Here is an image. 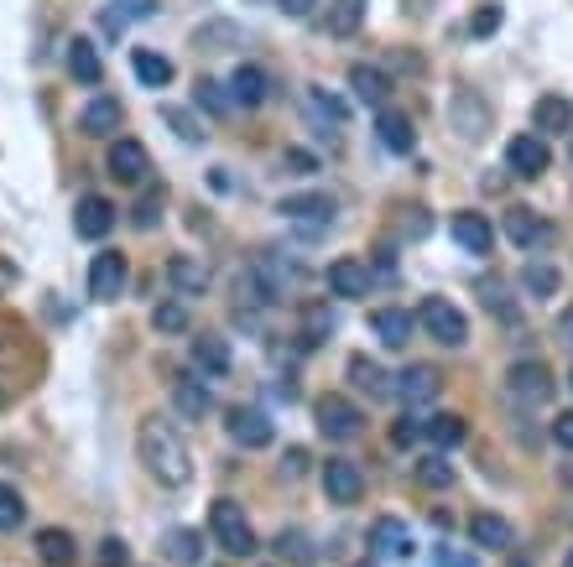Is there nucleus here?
Listing matches in <instances>:
<instances>
[{"label":"nucleus","mask_w":573,"mask_h":567,"mask_svg":"<svg viewBox=\"0 0 573 567\" xmlns=\"http://www.w3.org/2000/svg\"><path fill=\"white\" fill-rule=\"evenodd\" d=\"M136 453H142V464L151 479H162L168 490H183L193 479V458H188V443H183V432L162 417H142L136 427Z\"/></svg>","instance_id":"obj_1"},{"label":"nucleus","mask_w":573,"mask_h":567,"mask_svg":"<svg viewBox=\"0 0 573 567\" xmlns=\"http://www.w3.org/2000/svg\"><path fill=\"white\" fill-rule=\"evenodd\" d=\"M292 286H297V266L282 260L277 250H261L245 266V276H240V297L251 292V303H282Z\"/></svg>","instance_id":"obj_2"},{"label":"nucleus","mask_w":573,"mask_h":567,"mask_svg":"<svg viewBox=\"0 0 573 567\" xmlns=\"http://www.w3.org/2000/svg\"><path fill=\"white\" fill-rule=\"evenodd\" d=\"M417 323H423V333H428V338L449 344V349H464V344H470V318H464V312H459L449 297H423Z\"/></svg>","instance_id":"obj_3"},{"label":"nucleus","mask_w":573,"mask_h":567,"mask_svg":"<svg viewBox=\"0 0 573 567\" xmlns=\"http://www.w3.org/2000/svg\"><path fill=\"white\" fill-rule=\"evenodd\" d=\"M209 531H215V542L224 546L230 557H251V552H256V531H251V520H245V510H240L235 500H215Z\"/></svg>","instance_id":"obj_4"},{"label":"nucleus","mask_w":573,"mask_h":567,"mask_svg":"<svg viewBox=\"0 0 573 567\" xmlns=\"http://www.w3.org/2000/svg\"><path fill=\"white\" fill-rule=\"evenodd\" d=\"M552 370L542 365V359H522V365H511V375H505V396L522 406H542L552 402Z\"/></svg>","instance_id":"obj_5"},{"label":"nucleus","mask_w":573,"mask_h":567,"mask_svg":"<svg viewBox=\"0 0 573 567\" xmlns=\"http://www.w3.org/2000/svg\"><path fill=\"white\" fill-rule=\"evenodd\" d=\"M359 427H365V411H359L350 396H324V402H318V432H324V437L350 443V437H359Z\"/></svg>","instance_id":"obj_6"},{"label":"nucleus","mask_w":573,"mask_h":567,"mask_svg":"<svg viewBox=\"0 0 573 567\" xmlns=\"http://www.w3.org/2000/svg\"><path fill=\"white\" fill-rule=\"evenodd\" d=\"M125 276H131L125 256H120V250H99V256L89 260V297H95V303H115L120 292H125Z\"/></svg>","instance_id":"obj_7"},{"label":"nucleus","mask_w":573,"mask_h":567,"mask_svg":"<svg viewBox=\"0 0 573 567\" xmlns=\"http://www.w3.org/2000/svg\"><path fill=\"white\" fill-rule=\"evenodd\" d=\"M224 432H230V443H240V448H266V443L277 437L271 417L256 411V406H235V411H230V422H224Z\"/></svg>","instance_id":"obj_8"},{"label":"nucleus","mask_w":573,"mask_h":567,"mask_svg":"<svg viewBox=\"0 0 573 567\" xmlns=\"http://www.w3.org/2000/svg\"><path fill=\"white\" fill-rule=\"evenodd\" d=\"M449 120H454V131L464 141H485V131H490V104H485L475 89H459L454 104H449Z\"/></svg>","instance_id":"obj_9"},{"label":"nucleus","mask_w":573,"mask_h":567,"mask_svg":"<svg viewBox=\"0 0 573 567\" xmlns=\"http://www.w3.org/2000/svg\"><path fill=\"white\" fill-rule=\"evenodd\" d=\"M324 495H329V505H355V500L365 495V473H359V464H350V458H329V464H324Z\"/></svg>","instance_id":"obj_10"},{"label":"nucleus","mask_w":573,"mask_h":567,"mask_svg":"<svg viewBox=\"0 0 573 567\" xmlns=\"http://www.w3.org/2000/svg\"><path fill=\"white\" fill-rule=\"evenodd\" d=\"M505 167L516 172V177H542L552 167V151L542 136H511V146H505Z\"/></svg>","instance_id":"obj_11"},{"label":"nucleus","mask_w":573,"mask_h":567,"mask_svg":"<svg viewBox=\"0 0 573 567\" xmlns=\"http://www.w3.org/2000/svg\"><path fill=\"white\" fill-rule=\"evenodd\" d=\"M449 235H454V245H464L470 256H490V245H496V230H490V219L475 209H459L454 219H449Z\"/></svg>","instance_id":"obj_12"},{"label":"nucleus","mask_w":573,"mask_h":567,"mask_svg":"<svg viewBox=\"0 0 573 567\" xmlns=\"http://www.w3.org/2000/svg\"><path fill=\"white\" fill-rule=\"evenodd\" d=\"M73 230H78V239H105L110 230H115V204L99 198V193L78 198V209H73Z\"/></svg>","instance_id":"obj_13"},{"label":"nucleus","mask_w":573,"mask_h":567,"mask_svg":"<svg viewBox=\"0 0 573 567\" xmlns=\"http://www.w3.org/2000/svg\"><path fill=\"white\" fill-rule=\"evenodd\" d=\"M277 213L292 224H334V198L329 193H292L277 204Z\"/></svg>","instance_id":"obj_14"},{"label":"nucleus","mask_w":573,"mask_h":567,"mask_svg":"<svg viewBox=\"0 0 573 567\" xmlns=\"http://www.w3.org/2000/svg\"><path fill=\"white\" fill-rule=\"evenodd\" d=\"M120 120H125L120 99L99 95V99H89V104L78 110V131H84V136H95V141H105V136H115V131H120Z\"/></svg>","instance_id":"obj_15"},{"label":"nucleus","mask_w":573,"mask_h":567,"mask_svg":"<svg viewBox=\"0 0 573 567\" xmlns=\"http://www.w3.org/2000/svg\"><path fill=\"white\" fill-rule=\"evenodd\" d=\"M172 406H178L188 422H204V417L215 411V391H209L198 375H178L172 380Z\"/></svg>","instance_id":"obj_16"},{"label":"nucleus","mask_w":573,"mask_h":567,"mask_svg":"<svg viewBox=\"0 0 573 567\" xmlns=\"http://www.w3.org/2000/svg\"><path fill=\"white\" fill-rule=\"evenodd\" d=\"M397 391H402L406 406H423L443 391V375H438V365H406L402 375H397Z\"/></svg>","instance_id":"obj_17"},{"label":"nucleus","mask_w":573,"mask_h":567,"mask_svg":"<svg viewBox=\"0 0 573 567\" xmlns=\"http://www.w3.org/2000/svg\"><path fill=\"white\" fill-rule=\"evenodd\" d=\"M146 172H151V157H146L142 141L110 146V177H115V183H146Z\"/></svg>","instance_id":"obj_18"},{"label":"nucleus","mask_w":573,"mask_h":567,"mask_svg":"<svg viewBox=\"0 0 573 567\" xmlns=\"http://www.w3.org/2000/svg\"><path fill=\"white\" fill-rule=\"evenodd\" d=\"M329 292H334V297H365V292H370V266L355 256H339L334 266H329Z\"/></svg>","instance_id":"obj_19"},{"label":"nucleus","mask_w":573,"mask_h":567,"mask_svg":"<svg viewBox=\"0 0 573 567\" xmlns=\"http://www.w3.org/2000/svg\"><path fill=\"white\" fill-rule=\"evenodd\" d=\"M370 333L381 338L386 349H406V344H412V312L406 308H376L370 312Z\"/></svg>","instance_id":"obj_20"},{"label":"nucleus","mask_w":573,"mask_h":567,"mask_svg":"<svg viewBox=\"0 0 573 567\" xmlns=\"http://www.w3.org/2000/svg\"><path fill=\"white\" fill-rule=\"evenodd\" d=\"M376 136H381V146L386 151H397V157H406V151L417 146L412 115H402V110H381V115H376Z\"/></svg>","instance_id":"obj_21"},{"label":"nucleus","mask_w":573,"mask_h":567,"mask_svg":"<svg viewBox=\"0 0 573 567\" xmlns=\"http://www.w3.org/2000/svg\"><path fill=\"white\" fill-rule=\"evenodd\" d=\"M168 282L178 297H198L204 286H209V266L204 260H193V256H172L168 260Z\"/></svg>","instance_id":"obj_22"},{"label":"nucleus","mask_w":573,"mask_h":567,"mask_svg":"<svg viewBox=\"0 0 573 567\" xmlns=\"http://www.w3.org/2000/svg\"><path fill=\"white\" fill-rule=\"evenodd\" d=\"M532 125L542 131V136H558V131H573V104L563 95H542L532 104Z\"/></svg>","instance_id":"obj_23"},{"label":"nucleus","mask_w":573,"mask_h":567,"mask_svg":"<svg viewBox=\"0 0 573 567\" xmlns=\"http://www.w3.org/2000/svg\"><path fill=\"white\" fill-rule=\"evenodd\" d=\"M370 546H376L381 557H406V552H412V531H406V520L381 516L376 526H370Z\"/></svg>","instance_id":"obj_24"},{"label":"nucleus","mask_w":573,"mask_h":567,"mask_svg":"<svg viewBox=\"0 0 573 567\" xmlns=\"http://www.w3.org/2000/svg\"><path fill=\"white\" fill-rule=\"evenodd\" d=\"M548 235H552V230H548V224H542V219H537L532 209H511V213H505V239H511V245H522V250H537V245H542Z\"/></svg>","instance_id":"obj_25"},{"label":"nucleus","mask_w":573,"mask_h":567,"mask_svg":"<svg viewBox=\"0 0 573 567\" xmlns=\"http://www.w3.org/2000/svg\"><path fill=\"white\" fill-rule=\"evenodd\" d=\"M423 437H428L438 453H449L470 437V422H464L459 411H443V417H428V422H423Z\"/></svg>","instance_id":"obj_26"},{"label":"nucleus","mask_w":573,"mask_h":567,"mask_svg":"<svg viewBox=\"0 0 573 567\" xmlns=\"http://www.w3.org/2000/svg\"><path fill=\"white\" fill-rule=\"evenodd\" d=\"M266 89H271V84H266V73L256 69V63H240L235 78H230V99H235V104H245V110L266 104Z\"/></svg>","instance_id":"obj_27"},{"label":"nucleus","mask_w":573,"mask_h":567,"mask_svg":"<svg viewBox=\"0 0 573 567\" xmlns=\"http://www.w3.org/2000/svg\"><path fill=\"white\" fill-rule=\"evenodd\" d=\"M350 380H355V385L365 391V396H370V402H381V396H391V391H397V385H391V375H386L376 359H365V355L350 359Z\"/></svg>","instance_id":"obj_28"},{"label":"nucleus","mask_w":573,"mask_h":567,"mask_svg":"<svg viewBox=\"0 0 573 567\" xmlns=\"http://www.w3.org/2000/svg\"><path fill=\"white\" fill-rule=\"evenodd\" d=\"M37 557H42L48 567H73V557H78V542H73L69 531L48 526V531H37Z\"/></svg>","instance_id":"obj_29"},{"label":"nucleus","mask_w":573,"mask_h":567,"mask_svg":"<svg viewBox=\"0 0 573 567\" xmlns=\"http://www.w3.org/2000/svg\"><path fill=\"white\" fill-rule=\"evenodd\" d=\"M350 89H355V99H365V104H386L391 78H386L381 69H370V63H355V69H350Z\"/></svg>","instance_id":"obj_30"},{"label":"nucleus","mask_w":573,"mask_h":567,"mask_svg":"<svg viewBox=\"0 0 573 567\" xmlns=\"http://www.w3.org/2000/svg\"><path fill=\"white\" fill-rule=\"evenodd\" d=\"M193 365H198L204 375H224V370H230V344H224L219 333L193 338Z\"/></svg>","instance_id":"obj_31"},{"label":"nucleus","mask_w":573,"mask_h":567,"mask_svg":"<svg viewBox=\"0 0 573 567\" xmlns=\"http://www.w3.org/2000/svg\"><path fill=\"white\" fill-rule=\"evenodd\" d=\"M470 537H475V546H490V552H505V546L516 542V537H511V520L490 516V510L470 520Z\"/></svg>","instance_id":"obj_32"},{"label":"nucleus","mask_w":573,"mask_h":567,"mask_svg":"<svg viewBox=\"0 0 573 567\" xmlns=\"http://www.w3.org/2000/svg\"><path fill=\"white\" fill-rule=\"evenodd\" d=\"M131 69H136V78H142L146 89H168L172 84V63L162 58V52H151V48L131 52Z\"/></svg>","instance_id":"obj_33"},{"label":"nucleus","mask_w":573,"mask_h":567,"mask_svg":"<svg viewBox=\"0 0 573 567\" xmlns=\"http://www.w3.org/2000/svg\"><path fill=\"white\" fill-rule=\"evenodd\" d=\"M69 73L78 78V84H99V78H105V63H99L95 42L73 37V42H69Z\"/></svg>","instance_id":"obj_34"},{"label":"nucleus","mask_w":573,"mask_h":567,"mask_svg":"<svg viewBox=\"0 0 573 567\" xmlns=\"http://www.w3.org/2000/svg\"><path fill=\"white\" fill-rule=\"evenodd\" d=\"M162 552H168L178 567H198V563H204V537H198V531H188V526H178V531H168Z\"/></svg>","instance_id":"obj_35"},{"label":"nucleus","mask_w":573,"mask_h":567,"mask_svg":"<svg viewBox=\"0 0 573 567\" xmlns=\"http://www.w3.org/2000/svg\"><path fill=\"white\" fill-rule=\"evenodd\" d=\"M558 282H563V276H558V266H552V260H526V266H522V286L532 292V297H552Z\"/></svg>","instance_id":"obj_36"},{"label":"nucleus","mask_w":573,"mask_h":567,"mask_svg":"<svg viewBox=\"0 0 573 567\" xmlns=\"http://www.w3.org/2000/svg\"><path fill=\"white\" fill-rule=\"evenodd\" d=\"M365 22V0H334L329 5V37H355Z\"/></svg>","instance_id":"obj_37"},{"label":"nucleus","mask_w":573,"mask_h":567,"mask_svg":"<svg viewBox=\"0 0 573 567\" xmlns=\"http://www.w3.org/2000/svg\"><path fill=\"white\" fill-rule=\"evenodd\" d=\"M417 484H428V490H449V484H454V464H449L443 453L417 458Z\"/></svg>","instance_id":"obj_38"},{"label":"nucleus","mask_w":573,"mask_h":567,"mask_svg":"<svg viewBox=\"0 0 573 567\" xmlns=\"http://www.w3.org/2000/svg\"><path fill=\"white\" fill-rule=\"evenodd\" d=\"M303 104H308V115L318 120V125H344V104H339L334 95H324V89H308V95H303Z\"/></svg>","instance_id":"obj_39"},{"label":"nucleus","mask_w":573,"mask_h":567,"mask_svg":"<svg viewBox=\"0 0 573 567\" xmlns=\"http://www.w3.org/2000/svg\"><path fill=\"white\" fill-rule=\"evenodd\" d=\"M224 89H230V84H219V78H198V110H209V115H230V104H235V99L224 95Z\"/></svg>","instance_id":"obj_40"},{"label":"nucleus","mask_w":573,"mask_h":567,"mask_svg":"<svg viewBox=\"0 0 573 567\" xmlns=\"http://www.w3.org/2000/svg\"><path fill=\"white\" fill-rule=\"evenodd\" d=\"M151 329L157 333H188V308H183V303H157V308H151Z\"/></svg>","instance_id":"obj_41"},{"label":"nucleus","mask_w":573,"mask_h":567,"mask_svg":"<svg viewBox=\"0 0 573 567\" xmlns=\"http://www.w3.org/2000/svg\"><path fill=\"white\" fill-rule=\"evenodd\" d=\"M157 213H162V188H146L142 204L131 209V224H136V230H157Z\"/></svg>","instance_id":"obj_42"},{"label":"nucleus","mask_w":573,"mask_h":567,"mask_svg":"<svg viewBox=\"0 0 573 567\" xmlns=\"http://www.w3.org/2000/svg\"><path fill=\"white\" fill-rule=\"evenodd\" d=\"M26 520V505H22V495L11 490V484H0V531H16Z\"/></svg>","instance_id":"obj_43"},{"label":"nucleus","mask_w":573,"mask_h":567,"mask_svg":"<svg viewBox=\"0 0 573 567\" xmlns=\"http://www.w3.org/2000/svg\"><path fill=\"white\" fill-rule=\"evenodd\" d=\"M162 120H168V125L178 131V136H183V141H204V136H209V131H204V125H198L188 110H178V104H168V110H162Z\"/></svg>","instance_id":"obj_44"},{"label":"nucleus","mask_w":573,"mask_h":567,"mask_svg":"<svg viewBox=\"0 0 573 567\" xmlns=\"http://www.w3.org/2000/svg\"><path fill=\"white\" fill-rule=\"evenodd\" d=\"M235 37H240V32L230 22H215V26H198V37H193V42H198L204 52H224L219 42H235Z\"/></svg>","instance_id":"obj_45"},{"label":"nucleus","mask_w":573,"mask_h":567,"mask_svg":"<svg viewBox=\"0 0 573 567\" xmlns=\"http://www.w3.org/2000/svg\"><path fill=\"white\" fill-rule=\"evenodd\" d=\"M131 16H151V5H146V0H136V11H115V5H110V11H99V26H105L110 37H120V32L131 26Z\"/></svg>","instance_id":"obj_46"},{"label":"nucleus","mask_w":573,"mask_h":567,"mask_svg":"<svg viewBox=\"0 0 573 567\" xmlns=\"http://www.w3.org/2000/svg\"><path fill=\"white\" fill-rule=\"evenodd\" d=\"M329 333H334V312H329V308H308V318H303V338L318 344V338H329Z\"/></svg>","instance_id":"obj_47"},{"label":"nucleus","mask_w":573,"mask_h":567,"mask_svg":"<svg viewBox=\"0 0 573 567\" xmlns=\"http://www.w3.org/2000/svg\"><path fill=\"white\" fill-rule=\"evenodd\" d=\"M277 552H282V557H292V563H313V546H308V537H303V531H282V537H277Z\"/></svg>","instance_id":"obj_48"},{"label":"nucleus","mask_w":573,"mask_h":567,"mask_svg":"<svg viewBox=\"0 0 573 567\" xmlns=\"http://www.w3.org/2000/svg\"><path fill=\"white\" fill-rule=\"evenodd\" d=\"M501 22H505L501 5H479L475 22H470V32H475V37H490V32H501Z\"/></svg>","instance_id":"obj_49"},{"label":"nucleus","mask_w":573,"mask_h":567,"mask_svg":"<svg viewBox=\"0 0 573 567\" xmlns=\"http://www.w3.org/2000/svg\"><path fill=\"white\" fill-rule=\"evenodd\" d=\"M479 297H485V308H490V312H501V318H516V312H511V303H505V286H501V282H479Z\"/></svg>","instance_id":"obj_50"},{"label":"nucleus","mask_w":573,"mask_h":567,"mask_svg":"<svg viewBox=\"0 0 573 567\" xmlns=\"http://www.w3.org/2000/svg\"><path fill=\"white\" fill-rule=\"evenodd\" d=\"M125 557H131V546L120 542V537H105V542H99V567H125Z\"/></svg>","instance_id":"obj_51"},{"label":"nucleus","mask_w":573,"mask_h":567,"mask_svg":"<svg viewBox=\"0 0 573 567\" xmlns=\"http://www.w3.org/2000/svg\"><path fill=\"white\" fill-rule=\"evenodd\" d=\"M417 437H423V422H417V417H402V422L391 427V443H397V448H412Z\"/></svg>","instance_id":"obj_52"},{"label":"nucleus","mask_w":573,"mask_h":567,"mask_svg":"<svg viewBox=\"0 0 573 567\" xmlns=\"http://www.w3.org/2000/svg\"><path fill=\"white\" fill-rule=\"evenodd\" d=\"M402 213H406V219H402V230H406V235H412V239H423V235H428V230H432L428 209H402Z\"/></svg>","instance_id":"obj_53"},{"label":"nucleus","mask_w":573,"mask_h":567,"mask_svg":"<svg viewBox=\"0 0 573 567\" xmlns=\"http://www.w3.org/2000/svg\"><path fill=\"white\" fill-rule=\"evenodd\" d=\"M552 443H558V448H569V453H573V411H563V417L552 422Z\"/></svg>","instance_id":"obj_54"},{"label":"nucleus","mask_w":573,"mask_h":567,"mask_svg":"<svg viewBox=\"0 0 573 567\" xmlns=\"http://www.w3.org/2000/svg\"><path fill=\"white\" fill-rule=\"evenodd\" d=\"M303 464H308V453H303V448H286L282 473H286V479H297V473H303Z\"/></svg>","instance_id":"obj_55"},{"label":"nucleus","mask_w":573,"mask_h":567,"mask_svg":"<svg viewBox=\"0 0 573 567\" xmlns=\"http://www.w3.org/2000/svg\"><path fill=\"white\" fill-rule=\"evenodd\" d=\"M558 338H563V344L573 349V308H563V312H558Z\"/></svg>","instance_id":"obj_56"},{"label":"nucleus","mask_w":573,"mask_h":567,"mask_svg":"<svg viewBox=\"0 0 573 567\" xmlns=\"http://www.w3.org/2000/svg\"><path fill=\"white\" fill-rule=\"evenodd\" d=\"M277 5H282L286 16H308V11L318 5V0H277Z\"/></svg>","instance_id":"obj_57"},{"label":"nucleus","mask_w":573,"mask_h":567,"mask_svg":"<svg viewBox=\"0 0 573 567\" xmlns=\"http://www.w3.org/2000/svg\"><path fill=\"white\" fill-rule=\"evenodd\" d=\"M286 167H297V172H313V157H308V151H286Z\"/></svg>","instance_id":"obj_58"},{"label":"nucleus","mask_w":573,"mask_h":567,"mask_svg":"<svg viewBox=\"0 0 573 567\" xmlns=\"http://www.w3.org/2000/svg\"><path fill=\"white\" fill-rule=\"evenodd\" d=\"M5 286H16V266H11V260L0 256V292H5Z\"/></svg>","instance_id":"obj_59"},{"label":"nucleus","mask_w":573,"mask_h":567,"mask_svg":"<svg viewBox=\"0 0 573 567\" xmlns=\"http://www.w3.org/2000/svg\"><path fill=\"white\" fill-rule=\"evenodd\" d=\"M443 567H475V563H470L464 552H449V563H443Z\"/></svg>","instance_id":"obj_60"},{"label":"nucleus","mask_w":573,"mask_h":567,"mask_svg":"<svg viewBox=\"0 0 573 567\" xmlns=\"http://www.w3.org/2000/svg\"><path fill=\"white\" fill-rule=\"evenodd\" d=\"M563 479H569V490H573V464H569V469H563Z\"/></svg>","instance_id":"obj_61"},{"label":"nucleus","mask_w":573,"mask_h":567,"mask_svg":"<svg viewBox=\"0 0 573 567\" xmlns=\"http://www.w3.org/2000/svg\"><path fill=\"white\" fill-rule=\"evenodd\" d=\"M563 567H573V552H569V557H563Z\"/></svg>","instance_id":"obj_62"},{"label":"nucleus","mask_w":573,"mask_h":567,"mask_svg":"<svg viewBox=\"0 0 573 567\" xmlns=\"http://www.w3.org/2000/svg\"><path fill=\"white\" fill-rule=\"evenodd\" d=\"M359 567H370V563H359Z\"/></svg>","instance_id":"obj_63"},{"label":"nucleus","mask_w":573,"mask_h":567,"mask_svg":"<svg viewBox=\"0 0 573 567\" xmlns=\"http://www.w3.org/2000/svg\"><path fill=\"white\" fill-rule=\"evenodd\" d=\"M569 385H573V375H569Z\"/></svg>","instance_id":"obj_64"}]
</instances>
